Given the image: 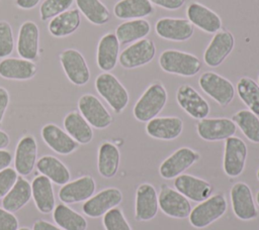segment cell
Masks as SVG:
<instances>
[{"label": "cell", "mask_w": 259, "mask_h": 230, "mask_svg": "<svg viewBox=\"0 0 259 230\" xmlns=\"http://www.w3.org/2000/svg\"><path fill=\"white\" fill-rule=\"evenodd\" d=\"M95 88L115 113H121L127 106L130 101L127 90L114 75L108 72L98 75L95 80Z\"/></svg>", "instance_id": "cell-4"}, {"label": "cell", "mask_w": 259, "mask_h": 230, "mask_svg": "<svg viewBox=\"0 0 259 230\" xmlns=\"http://www.w3.org/2000/svg\"><path fill=\"white\" fill-rule=\"evenodd\" d=\"M160 210L167 216L175 219L187 218L191 212L190 201L177 190L162 185L158 196Z\"/></svg>", "instance_id": "cell-9"}, {"label": "cell", "mask_w": 259, "mask_h": 230, "mask_svg": "<svg viewBox=\"0 0 259 230\" xmlns=\"http://www.w3.org/2000/svg\"><path fill=\"white\" fill-rule=\"evenodd\" d=\"M12 161V154L5 149H0V170L8 167Z\"/></svg>", "instance_id": "cell-48"}, {"label": "cell", "mask_w": 259, "mask_h": 230, "mask_svg": "<svg viewBox=\"0 0 259 230\" xmlns=\"http://www.w3.org/2000/svg\"><path fill=\"white\" fill-rule=\"evenodd\" d=\"M36 168L57 185H65L70 181L71 174L68 167L53 155H44L36 161Z\"/></svg>", "instance_id": "cell-35"}, {"label": "cell", "mask_w": 259, "mask_h": 230, "mask_svg": "<svg viewBox=\"0 0 259 230\" xmlns=\"http://www.w3.org/2000/svg\"><path fill=\"white\" fill-rule=\"evenodd\" d=\"M152 4L162 7L167 10H177L181 8L186 0H149Z\"/></svg>", "instance_id": "cell-45"}, {"label": "cell", "mask_w": 259, "mask_h": 230, "mask_svg": "<svg viewBox=\"0 0 259 230\" xmlns=\"http://www.w3.org/2000/svg\"><path fill=\"white\" fill-rule=\"evenodd\" d=\"M17 230H30V229L27 227H22V228H18Z\"/></svg>", "instance_id": "cell-52"}, {"label": "cell", "mask_w": 259, "mask_h": 230, "mask_svg": "<svg viewBox=\"0 0 259 230\" xmlns=\"http://www.w3.org/2000/svg\"><path fill=\"white\" fill-rule=\"evenodd\" d=\"M8 104H9V93L5 88L0 87V125L3 121Z\"/></svg>", "instance_id": "cell-46"}, {"label": "cell", "mask_w": 259, "mask_h": 230, "mask_svg": "<svg viewBox=\"0 0 259 230\" xmlns=\"http://www.w3.org/2000/svg\"><path fill=\"white\" fill-rule=\"evenodd\" d=\"M37 143L33 136L25 135L17 143L14 156L15 170L20 176H28L36 162Z\"/></svg>", "instance_id": "cell-25"}, {"label": "cell", "mask_w": 259, "mask_h": 230, "mask_svg": "<svg viewBox=\"0 0 259 230\" xmlns=\"http://www.w3.org/2000/svg\"><path fill=\"white\" fill-rule=\"evenodd\" d=\"M228 209V203L224 195L215 194L202 202H199L188 216L191 226L202 229L222 218Z\"/></svg>", "instance_id": "cell-3"}, {"label": "cell", "mask_w": 259, "mask_h": 230, "mask_svg": "<svg viewBox=\"0 0 259 230\" xmlns=\"http://www.w3.org/2000/svg\"><path fill=\"white\" fill-rule=\"evenodd\" d=\"M235 124L241 129L248 140L259 143V116L250 110H240L232 117Z\"/></svg>", "instance_id": "cell-39"}, {"label": "cell", "mask_w": 259, "mask_h": 230, "mask_svg": "<svg viewBox=\"0 0 259 230\" xmlns=\"http://www.w3.org/2000/svg\"><path fill=\"white\" fill-rule=\"evenodd\" d=\"M183 121L177 116L155 117L147 122L146 132L149 136L159 140H173L180 136Z\"/></svg>", "instance_id": "cell-22"}, {"label": "cell", "mask_w": 259, "mask_h": 230, "mask_svg": "<svg viewBox=\"0 0 259 230\" xmlns=\"http://www.w3.org/2000/svg\"><path fill=\"white\" fill-rule=\"evenodd\" d=\"M256 177H257V180L259 181V168H258V170H257V174H256Z\"/></svg>", "instance_id": "cell-53"}, {"label": "cell", "mask_w": 259, "mask_h": 230, "mask_svg": "<svg viewBox=\"0 0 259 230\" xmlns=\"http://www.w3.org/2000/svg\"><path fill=\"white\" fill-rule=\"evenodd\" d=\"M78 109L80 114L94 128L105 129L112 123L111 114L101 101L92 94H85L79 98Z\"/></svg>", "instance_id": "cell-11"}, {"label": "cell", "mask_w": 259, "mask_h": 230, "mask_svg": "<svg viewBox=\"0 0 259 230\" xmlns=\"http://www.w3.org/2000/svg\"><path fill=\"white\" fill-rule=\"evenodd\" d=\"M235 46V37L228 30H220L214 33L203 53L204 63L210 68L221 66Z\"/></svg>", "instance_id": "cell-14"}, {"label": "cell", "mask_w": 259, "mask_h": 230, "mask_svg": "<svg viewBox=\"0 0 259 230\" xmlns=\"http://www.w3.org/2000/svg\"><path fill=\"white\" fill-rule=\"evenodd\" d=\"M85 18L94 25H103L110 20L108 8L100 0H75Z\"/></svg>", "instance_id": "cell-37"}, {"label": "cell", "mask_w": 259, "mask_h": 230, "mask_svg": "<svg viewBox=\"0 0 259 230\" xmlns=\"http://www.w3.org/2000/svg\"><path fill=\"white\" fill-rule=\"evenodd\" d=\"M36 65L24 59L5 58L0 62V77L7 80L27 81L36 74Z\"/></svg>", "instance_id": "cell-27"}, {"label": "cell", "mask_w": 259, "mask_h": 230, "mask_svg": "<svg viewBox=\"0 0 259 230\" xmlns=\"http://www.w3.org/2000/svg\"><path fill=\"white\" fill-rule=\"evenodd\" d=\"M248 155V148L243 139L231 136L225 141L223 168L231 178L239 177L245 169Z\"/></svg>", "instance_id": "cell-6"}, {"label": "cell", "mask_w": 259, "mask_h": 230, "mask_svg": "<svg viewBox=\"0 0 259 230\" xmlns=\"http://www.w3.org/2000/svg\"><path fill=\"white\" fill-rule=\"evenodd\" d=\"M10 142V138L8 136V134L3 131V130H0V149H4L8 146Z\"/></svg>", "instance_id": "cell-50"}, {"label": "cell", "mask_w": 259, "mask_h": 230, "mask_svg": "<svg viewBox=\"0 0 259 230\" xmlns=\"http://www.w3.org/2000/svg\"><path fill=\"white\" fill-rule=\"evenodd\" d=\"M119 41L114 32L105 33L98 41L96 62L103 72L112 71L118 61Z\"/></svg>", "instance_id": "cell-26"}, {"label": "cell", "mask_w": 259, "mask_h": 230, "mask_svg": "<svg viewBox=\"0 0 259 230\" xmlns=\"http://www.w3.org/2000/svg\"><path fill=\"white\" fill-rule=\"evenodd\" d=\"M18 220L9 211L0 208V230H17Z\"/></svg>", "instance_id": "cell-44"}, {"label": "cell", "mask_w": 259, "mask_h": 230, "mask_svg": "<svg viewBox=\"0 0 259 230\" xmlns=\"http://www.w3.org/2000/svg\"><path fill=\"white\" fill-rule=\"evenodd\" d=\"M64 127L66 132L79 144H87L93 139L91 125L77 111H72L66 115Z\"/></svg>", "instance_id": "cell-33"}, {"label": "cell", "mask_w": 259, "mask_h": 230, "mask_svg": "<svg viewBox=\"0 0 259 230\" xmlns=\"http://www.w3.org/2000/svg\"><path fill=\"white\" fill-rule=\"evenodd\" d=\"M237 92L249 110L259 116V85L249 77H242L237 83Z\"/></svg>", "instance_id": "cell-38"}, {"label": "cell", "mask_w": 259, "mask_h": 230, "mask_svg": "<svg viewBox=\"0 0 259 230\" xmlns=\"http://www.w3.org/2000/svg\"><path fill=\"white\" fill-rule=\"evenodd\" d=\"M32 196L31 185L27 180L18 177L12 189L2 200V206L5 210L14 213L24 207Z\"/></svg>", "instance_id": "cell-31"}, {"label": "cell", "mask_w": 259, "mask_h": 230, "mask_svg": "<svg viewBox=\"0 0 259 230\" xmlns=\"http://www.w3.org/2000/svg\"><path fill=\"white\" fill-rule=\"evenodd\" d=\"M186 15L193 26L204 32L215 33L222 29L223 21L221 17L214 11L198 2H192L188 5Z\"/></svg>", "instance_id": "cell-21"}, {"label": "cell", "mask_w": 259, "mask_h": 230, "mask_svg": "<svg viewBox=\"0 0 259 230\" xmlns=\"http://www.w3.org/2000/svg\"><path fill=\"white\" fill-rule=\"evenodd\" d=\"M154 11L149 0H119L113 7V13L118 19H142Z\"/></svg>", "instance_id": "cell-32"}, {"label": "cell", "mask_w": 259, "mask_h": 230, "mask_svg": "<svg viewBox=\"0 0 259 230\" xmlns=\"http://www.w3.org/2000/svg\"><path fill=\"white\" fill-rule=\"evenodd\" d=\"M14 35L10 23L0 20V58H8L14 49Z\"/></svg>", "instance_id": "cell-42"}, {"label": "cell", "mask_w": 259, "mask_h": 230, "mask_svg": "<svg viewBox=\"0 0 259 230\" xmlns=\"http://www.w3.org/2000/svg\"><path fill=\"white\" fill-rule=\"evenodd\" d=\"M200 155L189 147H180L160 164L159 174L165 180H172L193 165Z\"/></svg>", "instance_id": "cell-10"}, {"label": "cell", "mask_w": 259, "mask_h": 230, "mask_svg": "<svg viewBox=\"0 0 259 230\" xmlns=\"http://www.w3.org/2000/svg\"><path fill=\"white\" fill-rule=\"evenodd\" d=\"M41 137L46 144L55 152L67 155L75 151L79 143L56 124L49 123L41 128Z\"/></svg>", "instance_id": "cell-24"}, {"label": "cell", "mask_w": 259, "mask_h": 230, "mask_svg": "<svg viewBox=\"0 0 259 230\" xmlns=\"http://www.w3.org/2000/svg\"><path fill=\"white\" fill-rule=\"evenodd\" d=\"M17 178L18 176L15 168L8 166L0 170V199L4 198L12 189L17 181Z\"/></svg>", "instance_id": "cell-43"}, {"label": "cell", "mask_w": 259, "mask_h": 230, "mask_svg": "<svg viewBox=\"0 0 259 230\" xmlns=\"http://www.w3.org/2000/svg\"><path fill=\"white\" fill-rule=\"evenodd\" d=\"M32 230H63L60 227L46 221V220H37L34 222Z\"/></svg>", "instance_id": "cell-47"}, {"label": "cell", "mask_w": 259, "mask_h": 230, "mask_svg": "<svg viewBox=\"0 0 259 230\" xmlns=\"http://www.w3.org/2000/svg\"><path fill=\"white\" fill-rule=\"evenodd\" d=\"M256 202H257V204H258V206H259V191H258L257 194H256Z\"/></svg>", "instance_id": "cell-51"}, {"label": "cell", "mask_w": 259, "mask_h": 230, "mask_svg": "<svg viewBox=\"0 0 259 230\" xmlns=\"http://www.w3.org/2000/svg\"><path fill=\"white\" fill-rule=\"evenodd\" d=\"M167 103V91L162 83L151 84L136 102L133 114L140 122H148L157 117Z\"/></svg>", "instance_id": "cell-1"}, {"label": "cell", "mask_w": 259, "mask_h": 230, "mask_svg": "<svg viewBox=\"0 0 259 230\" xmlns=\"http://www.w3.org/2000/svg\"><path fill=\"white\" fill-rule=\"evenodd\" d=\"M198 136L206 141H220L234 136L237 125L230 118H203L196 124Z\"/></svg>", "instance_id": "cell-15"}, {"label": "cell", "mask_w": 259, "mask_h": 230, "mask_svg": "<svg viewBox=\"0 0 259 230\" xmlns=\"http://www.w3.org/2000/svg\"><path fill=\"white\" fill-rule=\"evenodd\" d=\"M16 49L21 59L31 62L37 59L39 51V29L35 22L27 20L20 25Z\"/></svg>", "instance_id": "cell-20"}, {"label": "cell", "mask_w": 259, "mask_h": 230, "mask_svg": "<svg viewBox=\"0 0 259 230\" xmlns=\"http://www.w3.org/2000/svg\"><path fill=\"white\" fill-rule=\"evenodd\" d=\"M31 192L34 204L38 211L44 214L51 213L56 207L55 195L52 182L46 176L35 177L31 184Z\"/></svg>", "instance_id": "cell-28"}, {"label": "cell", "mask_w": 259, "mask_h": 230, "mask_svg": "<svg viewBox=\"0 0 259 230\" xmlns=\"http://www.w3.org/2000/svg\"><path fill=\"white\" fill-rule=\"evenodd\" d=\"M200 89L220 106H228L235 97L236 90L231 81L214 72H205L198 79Z\"/></svg>", "instance_id": "cell-5"}, {"label": "cell", "mask_w": 259, "mask_h": 230, "mask_svg": "<svg viewBox=\"0 0 259 230\" xmlns=\"http://www.w3.org/2000/svg\"><path fill=\"white\" fill-rule=\"evenodd\" d=\"M155 55L156 45L154 41L143 38L125 47L118 55V62L122 68L132 70L149 64Z\"/></svg>", "instance_id": "cell-8"}, {"label": "cell", "mask_w": 259, "mask_h": 230, "mask_svg": "<svg viewBox=\"0 0 259 230\" xmlns=\"http://www.w3.org/2000/svg\"><path fill=\"white\" fill-rule=\"evenodd\" d=\"M53 218L63 230H86L88 226L87 220L81 214L65 204H59L55 207Z\"/></svg>", "instance_id": "cell-36"}, {"label": "cell", "mask_w": 259, "mask_h": 230, "mask_svg": "<svg viewBox=\"0 0 259 230\" xmlns=\"http://www.w3.org/2000/svg\"><path fill=\"white\" fill-rule=\"evenodd\" d=\"M230 197L232 209L237 218L242 221H250L258 217L252 191L247 184L243 182L234 184L231 188Z\"/></svg>", "instance_id": "cell-12"}, {"label": "cell", "mask_w": 259, "mask_h": 230, "mask_svg": "<svg viewBox=\"0 0 259 230\" xmlns=\"http://www.w3.org/2000/svg\"><path fill=\"white\" fill-rule=\"evenodd\" d=\"M178 105L192 118L200 120L206 118L210 112L207 101L190 85L183 84L176 91Z\"/></svg>", "instance_id": "cell-13"}, {"label": "cell", "mask_w": 259, "mask_h": 230, "mask_svg": "<svg viewBox=\"0 0 259 230\" xmlns=\"http://www.w3.org/2000/svg\"><path fill=\"white\" fill-rule=\"evenodd\" d=\"M61 66L71 83L84 86L90 80V70L83 54L75 48L64 49L60 53Z\"/></svg>", "instance_id": "cell-7"}, {"label": "cell", "mask_w": 259, "mask_h": 230, "mask_svg": "<svg viewBox=\"0 0 259 230\" xmlns=\"http://www.w3.org/2000/svg\"><path fill=\"white\" fill-rule=\"evenodd\" d=\"M95 188L94 179L91 176H83L63 185L59 191V198L65 204L83 202L93 196Z\"/></svg>", "instance_id": "cell-23"}, {"label": "cell", "mask_w": 259, "mask_h": 230, "mask_svg": "<svg viewBox=\"0 0 259 230\" xmlns=\"http://www.w3.org/2000/svg\"><path fill=\"white\" fill-rule=\"evenodd\" d=\"M81 24V13L78 8L69 9L51 19L48 25L50 33L55 37H66L73 34Z\"/></svg>", "instance_id": "cell-29"}, {"label": "cell", "mask_w": 259, "mask_h": 230, "mask_svg": "<svg viewBox=\"0 0 259 230\" xmlns=\"http://www.w3.org/2000/svg\"><path fill=\"white\" fill-rule=\"evenodd\" d=\"M151 31V25L148 20L132 19L120 23L115 30V35L120 44H128L145 38Z\"/></svg>", "instance_id": "cell-34"}, {"label": "cell", "mask_w": 259, "mask_h": 230, "mask_svg": "<svg viewBox=\"0 0 259 230\" xmlns=\"http://www.w3.org/2000/svg\"><path fill=\"white\" fill-rule=\"evenodd\" d=\"M159 66L169 74L193 77L200 71L202 64L192 53L177 49H166L159 56Z\"/></svg>", "instance_id": "cell-2"}, {"label": "cell", "mask_w": 259, "mask_h": 230, "mask_svg": "<svg viewBox=\"0 0 259 230\" xmlns=\"http://www.w3.org/2000/svg\"><path fill=\"white\" fill-rule=\"evenodd\" d=\"M155 30L158 36L171 41L188 40L194 33V26L184 18L162 17L157 20Z\"/></svg>", "instance_id": "cell-17"}, {"label": "cell", "mask_w": 259, "mask_h": 230, "mask_svg": "<svg viewBox=\"0 0 259 230\" xmlns=\"http://www.w3.org/2000/svg\"><path fill=\"white\" fill-rule=\"evenodd\" d=\"M74 0H45L39 7L41 21L52 19L70 9Z\"/></svg>", "instance_id": "cell-40"}, {"label": "cell", "mask_w": 259, "mask_h": 230, "mask_svg": "<svg viewBox=\"0 0 259 230\" xmlns=\"http://www.w3.org/2000/svg\"><path fill=\"white\" fill-rule=\"evenodd\" d=\"M159 210L158 195L153 185L141 184L136 192L135 218L137 221L145 222L154 219Z\"/></svg>", "instance_id": "cell-18"}, {"label": "cell", "mask_w": 259, "mask_h": 230, "mask_svg": "<svg viewBox=\"0 0 259 230\" xmlns=\"http://www.w3.org/2000/svg\"><path fill=\"white\" fill-rule=\"evenodd\" d=\"M122 201V193L116 188H107L92 196L83 204L82 210L91 218L103 216L112 208L117 207Z\"/></svg>", "instance_id": "cell-16"}, {"label": "cell", "mask_w": 259, "mask_h": 230, "mask_svg": "<svg viewBox=\"0 0 259 230\" xmlns=\"http://www.w3.org/2000/svg\"><path fill=\"white\" fill-rule=\"evenodd\" d=\"M120 152L116 145L109 141L101 143L98 149L97 168L103 178H113L119 167Z\"/></svg>", "instance_id": "cell-30"}, {"label": "cell", "mask_w": 259, "mask_h": 230, "mask_svg": "<svg viewBox=\"0 0 259 230\" xmlns=\"http://www.w3.org/2000/svg\"><path fill=\"white\" fill-rule=\"evenodd\" d=\"M40 0H15V4L18 8L24 9V10H29L34 8Z\"/></svg>", "instance_id": "cell-49"}, {"label": "cell", "mask_w": 259, "mask_h": 230, "mask_svg": "<svg viewBox=\"0 0 259 230\" xmlns=\"http://www.w3.org/2000/svg\"><path fill=\"white\" fill-rule=\"evenodd\" d=\"M103 226L105 230H133L123 212L120 208L115 207L103 215Z\"/></svg>", "instance_id": "cell-41"}, {"label": "cell", "mask_w": 259, "mask_h": 230, "mask_svg": "<svg viewBox=\"0 0 259 230\" xmlns=\"http://www.w3.org/2000/svg\"><path fill=\"white\" fill-rule=\"evenodd\" d=\"M258 80H259V78H258Z\"/></svg>", "instance_id": "cell-54"}, {"label": "cell", "mask_w": 259, "mask_h": 230, "mask_svg": "<svg viewBox=\"0 0 259 230\" xmlns=\"http://www.w3.org/2000/svg\"><path fill=\"white\" fill-rule=\"evenodd\" d=\"M174 188L188 200L197 203L210 197L213 190L207 181L187 174H181L174 179Z\"/></svg>", "instance_id": "cell-19"}]
</instances>
